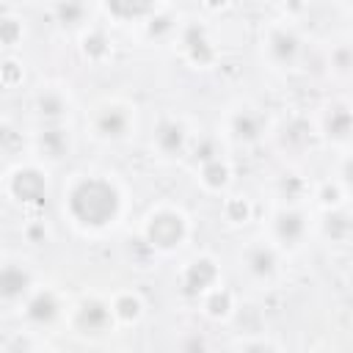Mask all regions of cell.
I'll return each mask as SVG.
<instances>
[{
    "label": "cell",
    "instance_id": "obj_1",
    "mask_svg": "<svg viewBox=\"0 0 353 353\" xmlns=\"http://www.w3.org/2000/svg\"><path fill=\"white\" fill-rule=\"evenodd\" d=\"M66 212L83 229H108L121 215V190L102 174H85L69 188Z\"/></svg>",
    "mask_w": 353,
    "mask_h": 353
},
{
    "label": "cell",
    "instance_id": "obj_2",
    "mask_svg": "<svg viewBox=\"0 0 353 353\" xmlns=\"http://www.w3.org/2000/svg\"><path fill=\"white\" fill-rule=\"evenodd\" d=\"M188 234H190L188 215L176 207H168V204L152 210L143 221V240L154 251H163V254H171L176 248H182Z\"/></svg>",
    "mask_w": 353,
    "mask_h": 353
},
{
    "label": "cell",
    "instance_id": "obj_3",
    "mask_svg": "<svg viewBox=\"0 0 353 353\" xmlns=\"http://www.w3.org/2000/svg\"><path fill=\"white\" fill-rule=\"evenodd\" d=\"M179 50H182L185 61L193 63L196 69H210L218 61L215 41H212L207 25H201V22H188L179 28Z\"/></svg>",
    "mask_w": 353,
    "mask_h": 353
},
{
    "label": "cell",
    "instance_id": "obj_4",
    "mask_svg": "<svg viewBox=\"0 0 353 353\" xmlns=\"http://www.w3.org/2000/svg\"><path fill=\"white\" fill-rule=\"evenodd\" d=\"M309 232V218L301 207L284 204L270 215V243L273 245H301Z\"/></svg>",
    "mask_w": 353,
    "mask_h": 353
},
{
    "label": "cell",
    "instance_id": "obj_5",
    "mask_svg": "<svg viewBox=\"0 0 353 353\" xmlns=\"http://www.w3.org/2000/svg\"><path fill=\"white\" fill-rule=\"evenodd\" d=\"M69 320H72V325L80 334H102V331H108L116 323L113 320V312H110V303L102 301L99 295H83L72 306Z\"/></svg>",
    "mask_w": 353,
    "mask_h": 353
},
{
    "label": "cell",
    "instance_id": "obj_6",
    "mask_svg": "<svg viewBox=\"0 0 353 353\" xmlns=\"http://www.w3.org/2000/svg\"><path fill=\"white\" fill-rule=\"evenodd\" d=\"M91 130L102 141H121L132 130V110L121 102H105L91 116Z\"/></svg>",
    "mask_w": 353,
    "mask_h": 353
},
{
    "label": "cell",
    "instance_id": "obj_7",
    "mask_svg": "<svg viewBox=\"0 0 353 353\" xmlns=\"http://www.w3.org/2000/svg\"><path fill=\"white\" fill-rule=\"evenodd\" d=\"M265 52L273 66H292L301 55V36L287 22H273L265 33Z\"/></svg>",
    "mask_w": 353,
    "mask_h": 353
},
{
    "label": "cell",
    "instance_id": "obj_8",
    "mask_svg": "<svg viewBox=\"0 0 353 353\" xmlns=\"http://www.w3.org/2000/svg\"><path fill=\"white\" fill-rule=\"evenodd\" d=\"M218 262L210 256V254H199L193 259L185 262L182 273H179V284H182V292L188 298H201L210 287L218 284Z\"/></svg>",
    "mask_w": 353,
    "mask_h": 353
},
{
    "label": "cell",
    "instance_id": "obj_9",
    "mask_svg": "<svg viewBox=\"0 0 353 353\" xmlns=\"http://www.w3.org/2000/svg\"><path fill=\"white\" fill-rule=\"evenodd\" d=\"M8 190L19 204L39 207L47 196V174L36 165H19L8 176Z\"/></svg>",
    "mask_w": 353,
    "mask_h": 353
},
{
    "label": "cell",
    "instance_id": "obj_10",
    "mask_svg": "<svg viewBox=\"0 0 353 353\" xmlns=\"http://www.w3.org/2000/svg\"><path fill=\"white\" fill-rule=\"evenodd\" d=\"M243 270L254 281H270L279 270V251L270 240H251L240 254Z\"/></svg>",
    "mask_w": 353,
    "mask_h": 353
},
{
    "label": "cell",
    "instance_id": "obj_11",
    "mask_svg": "<svg viewBox=\"0 0 353 353\" xmlns=\"http://www.w3.org/2000/svg\"><path fill=\"white\" fill-rule=\"evenodd\" d=\"M33 290V276L25 265L19 262H6L0 265V301H25L28 292Z\"/></svg>",
    "mask_w": 353,
    "mask_h": 353
},
{
    "label": "cell",
    "instance_id": "obj_12",
    "mask_svg": "<svg viewBox=\"0 0 353 353\" xmlns=\"http://www.w3.org/2000/svg\"><path fill=\"white\" fill-rule=\"evenodd\" d=\"M265 132V119L254 108H237L229 113V135L237 143H254Z\"/></svg>",
    "mask_w": 353,
    "mask_h": 353
},
{
    "label": "cell",
    "instance_id": "obj_13",
    "mask_svg": "<svg viewBox=\"0 0 353 353\" xmlns=\"http://www.w3.org/2000/svg\"><path fill=\"white\" fill-rule=\"evenodd\" d=\"M152 143L163 157H176L188 146V130L179 119H163L152 135Z\"/></svg>",
    "mask_w": 353,
    "mask_h": 353
},
{
    "label": "cell",
    "instance_id": "obj_14",
    "mask_svg": "<svg viewBox=\"0 0 353 353\" xmlns=\"http://www.w3.org/2000/svg\"><path fill=\"white\" fill-rule=\"evenodd\" d=\"M61 314L58 295L52 290H30L25 298V317L36 325H47Z\"/></svg>",
    "mask_w": 353,
    "mask_h": 353
},
{
    "label": "cell",
    "instance_id": "obj_15",
    "mask_svg": "<svg viewBox=\"0 0 353 353\" xmlns=\"http://www.w3.org/2000/svg\"><path fill=\"white\" fill-rule=\"evenodd\" d=\"M33 146H36V154H39V157H44V160H61V157H66V152H69V130H63V127H58V124L44 127V130L36 135Z\"/></svg>",
    "mask_w": 353,
    "mask_h": 353
},
{
    "label": "cell",
    "instance_id": "obj_16",
    "mask_svg": "<svg viewBox=\"0 0 353 353\" xmlns=\"http://www.w3.org/2000/svg\"><path fill=\"white\" fill-rule=\"evenodd\" d=\"M33 108H36V113H39L44 121H61V119L69 113V97H66L61 88L47 85V88H41V91L36 94Z\"/></svg>",
    "mask_w": 353,
    "mask_h": 353
},
{
    "label": "cell",
    "instance_id": "obj_17",
    "mask_svg": "<svg viewBox=\"0 0 353 353\" xmlns=\"http://www.w3.org/2000/svg\"><path fill=\"white\" fill-rule=\"evenodd\" d=\"M199 182H201L207 190H212V193L226 190L229 182H232V168H229V163H226L223 157H212V160L201 163V168H199Z\"/></svg>",
    "mask_w": 353,
    "mask_h": 353
},
{
    "label": "cell",
    "instance_id": "obj_18",
    "mask_svg": "<svg viewBox=\"0 0 353 353\" xmlns=\"http://www.w3.org/2000/svg\"><path fill=\"white\" fill-rule=\"evenodd\" d=\"M80 52H83L85 61H91V63H102V61L110 58L113 44H110V39L105 36V30H99V28H88V30L80 36Z\"/></svg>",
    "mask_w": 353,
    "mask_h": 353
},
{
    "label": "cell",
    "instance_id": "obj_19",
    "mask_svg": "<svg viewBox=\"0 0 353 353\" xmlns=\"http://www.w3.org/2000/svg\"><path fill=\"white\" fill-rule=\"evenodd\" d=\"M201 306H204V314H207V317H212V320H226V317L232 314V309H234V295H232L226 287L215 284V287H210V290L201 295Z\"/></svg>",
    "mask_w": 353,
    "mask_h": 353
},
{
    "label": "cell",
    "instance_id": "obj_20",
    "mask_svg": "<svg viewBox=\"0 0 353 353\" xmlns=\"http://www.w3.org/2000/svg\"><path fill=\"white\" fill-rule=\"evenodd\" d=\"M110 312H113V320L121 323V325H135L141 317H143V301L135 295V292H119L113 301H110Z\"/></svg>",
    "mask_w": 353,
    "mask_h": 353
},
{
    "label": "cell",
    "instance_id": "obj_21",
    "mask_svg": "<svg viewBox=\"0 0 353 353\" xmlns=\"http://www.w3.org/2000/svg\"><path fill=\"white\" fill-rule=\"evenodd\" d=\"M325 135L334 143H347V138H350V110H347V105L331 108V113L325 116Z\"/></svg>",
    "mask_w": 353,
    "mask_h": 353
},
{
    "label": "cell",
    "instance_id": "obj_22",
    "mask_svg": "<svg viewBox=\"0 0 353 353\" xmlns=\"http://www.w3.org/2000/svg\"><path fill=\"white\" fill-rule=\"evenodd\" d=\"M52 14H55L58 25H63V28H77V25L85 22L88 8H85L83 0H55Z\"/></svg>",
    "mask_w": 353,
    "mask_h": 353
},
{
    "label": "cell",
    "instance_id": "obj_23",
    "mask_svg": "<svg viewBox=\"0 0 353 353\" xmlns=\"http://www.w3.org/2000/svg\"><path fill=\"white\" fill-rule=\"evenodd\" d=\"M325 234L331 237V243H345L350 237V215L342 207H334V210H325Z\"/></svg>",
    "mask_w": 353,
    "mask_h": 353
},
{
    "label": "cell",
    "instance_id": "obj_24",
    "mask_svg": "<svg viewBox=\"0 0 353 353\" xmlns=\"http://www.w3.org/2000/svg\"><path fill=\"white\" fill-rule=\"evenodd\" d=\"M157 0H105L108 11L119 19H132V17H149L154 11Z\"/></svg>",
    "mask_w": 353,
    "mask_h": 353
},
{
    "label": "cell",
    "instance_id": "obj_25",
    "mask_svg": "<svg viewBox=\"0 0 353 353\" xmlns=\"http://www.w3.org/2000/svg\"><path fill=\"white\" fill-rule=\"evenodd\" d=\"M251 215H254V207H251V201H248L245 196L234 193V196H226V199H223V218H226L229 223L243 226V223L251 221Z\"/></svg>",
    "mask_w": 353,
    "mask_h": 353
},
{
    "label": "cell",
    "instance_id": "obj_26",
    "mask_svg": "<svg viewBox=\"0 0 353 353\" xmlns=\"http://www.w3.org/2000/svg\"><path fill=\"white\" fill-rule=\"evenodd\" d=\"M176 30V19L171 11H152L146 17V36L149 39H168L171 33Z\"/></svg>",
    "mask_w": 353,
    "mask_h": 353
},
{
    "label": "cell",
    "instance_id": "obj_27",
    "mask_svg": "<svg viewBox=\"0 0 353 353\" xmlns=\"http://www.w3.org/2000/svg\"><path fill=\"white\" fill-rule=\"evenodd\" d=\"M314 199H317V204L323 207V210H334V207H342L345 201H347V193H345V188L339 185V182H323L320 188H317V193H314Z\"/></svg>",
    "mask_w": 353,
    "mask_h": 353
},
{
    "label": "cell",
    "instance_id": "obj_28",
    "mask_svg": "<svg viewBox=\"0 0 353 353\" xmlns=\"http://www.w3.org/2000/svg\"><path fill=\"white\" fill-rule=\"evenodd\" d=\"M22 41V22L17 17H0V47H17Z\"/></svg>",
    "mask_w": 353,
    "mask_h": 353
},
{
    "label": "cell",
    "instance_id": "obj_29",
    "mask_svg": "<svg viewBox=\"0 0 353 353\" xmlns=\"http://www.w3.org/2000/svg\"><path fill=\"white\" fill-rule=\"evenodd\" d=\"M22 77H25V69H22V63H19L17 58H6V61H0V83H3L6 88L19 85Z\"/></svg>",
    "mask_w": 353,
    "mask_h": 353
},
{
    "label": "cell",
    "instance_id": "obj_30",
    "mask_svg": "<svg viewBox=\"0 0 353 353\" xmlns=\"http://www.w3.org/2000/svg\"><path fill=\"white\" fill-rule=\"evenodd\" d=\"M212 157H221L218 138H212V135L199 138L196 146H193V160H196V163H207V160H212Z\"/></svg>",
    "mask_w": 353,
    "mask_h": 353
},
{
    "label": "cell",
    "instance_id": "obj_31",
    "mask_svg": "<svg viewBox=\"0 0 353 353\" xmlns=\"http://www.w3.org/2000/svg\"><path fill=\"white\" fill-rule=\"evenodd\" d=\"M279 190H281V196H284L290 204H295L298 196H301V190H303V179H301V176H284L281 185H279Z\"/></svg>",
    "mask_w": 353,
    "mask_h": 353
},
{
    "label": "cell",
    "instance_id": "obj_32",
    "mask_svg": "<svg viewBox=\"0 0 353 353\" xmlns=\"http://www.w3.org/2000/svg\"><path fill=\"white\" fill-rule=\"evenodd\" d=\"M331 61H334V66H336V72H339V74H345V72L350 69V47H347V44H342V47H336V50L331 52Z\"/></svg>",
    "mask_w": 353,
    "mask_h": 353
},
{
    "label": "cell",
    "instance_id": "obj_33",
    "mask_svg": "<svg viewBox=\"0 0 353 353\" xmlns=\"http://www.w3.org/2000/svg\"><path fill=\"white\" fill-rule=\"evenodd\" d=\"M25 237H28L30 243H44V240H47V226H44V221H30V223L25 226Z\"/></svg>",
    "mask_w": 353,
    "mask_h": 353
},
{
    "label": "cell",
    "instance_id": "obj_34",
    "mask_svg": "<svg viewBox=\"0 0 353 353\" xmlns=\"http://www.w3.org/2000/svg\"><path fill=\"white\" fill-rule=\"evenodd\" d=\"M284 8L287 14H301L306 8V0H284Z\"/></svg>",
    "mask_w": 353,
    "mask_h": 353
},
{
    "label": "cell",
    "instance_id": "obj_35",
    "mask_svg": "<svg viewBox=\"0 0 353 353\" xmlns=\"http://www.w3.org/2000/svg\"><path fill=\"white\" fill-rule=\"evenodd\" d=\"M204 3V8H210V11H223L226 6H232V0H201Z\"/></svg>",
    "mask_w": 353,
    "mask_h": 353
},
{
    "label": "cell",
    "instance_id": "obj_36",
    "mask_svg": "<svg viewBox=\"0 0 353 353\" xmlns=\"http://www.w3.org/2000/svg\"><path fill=\"white\" fill-rule=\"evenodd\" d=\"M14 138V132H11V127H6V124H0V146H6L8 141Z\"/></svg>",
    "mask_w": 353,
    "mask_h": 353
},
{
    "label": "cell",
    "instance_id": "obj_37",
    "mask_svg": "<svg viewBox=\"0 0 353 353\" xmlns=\"http://www.w3.org/2000/svg\"><path fill=\"white\" fill-rule=\"evenodd\" d=\"M0 190H3V174H0Z\"/></svg>",
    "mask_w": 353,
    "mask_h": 353
}]
</instances>
